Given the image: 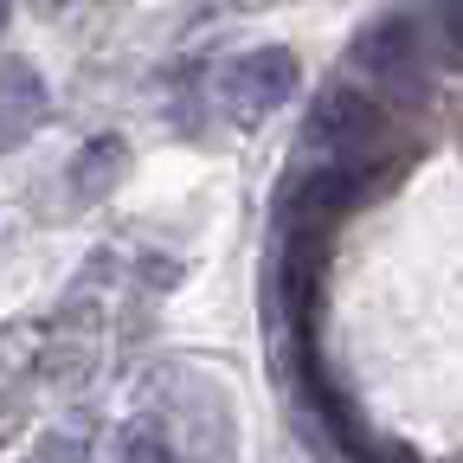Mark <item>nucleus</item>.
<instances>
[{"label":"nucleus","mask_w":463,"mask_h":463,"mask_svg":"<svg viewBox=\"0 0 463 463\" xmlns=\"http://www.w3.org/2000/svg\"><path fill=\"white\" fill-rule=\"evenodd\" d=\"M7 20H14V0H0V33H7Z\"/></svg>","instance_id":"nucleus-9"},{"label":"nucleus","mask_w":463,"mask_h":463,"mask_svg":"<svg viewBox=\"0 0 463 463\" xmlns=\"http://www.w3.org/2000/svg\"><path fill=\"white\" fill-rule=\"evenodd\" d=\"M116 450H123V463H174V431L161 419H129Z\"/></svg>","instance_id":"nucleus-6"},{"label":"nucleus","mask_w":463,"mask_h":463,"mask_svg":"<svg viewBox=\"0 0 463 463\" xmlns=\"http://www.w3.org/2000/svg\"><path fill=\"white\" fill-rule=\"evenodd\" d=\"M213 97H219V109L232 116V123H264L270 109H283L289 97H297V52H289V45L239 52V58L219 71Z\"/></svg>","instance_id":"nucleus-3"},{"label":"nucleus","mask_w":463,"mask_h":463,"mask_svg":"<svg viewBox=\"0 0 463 463\" xmlns=\"http://www.w3.org/2000/svg\"><path fill=\"white\" fill-rule=\"evenodd\" d=\"M123 167H129V148L116 142V136L84 142L78 161H71V194H78V200H103L116 181H123Z\"/></svg>","instance_id":"nucleus-5"},{"label":"nucleus","mask_w":463,"mask_h":463,"mask_svg":"<svg viewBox=\"0 0 463 463\" xmlns=\"http://www.w3.org/2000/svg\"><path fill=\"white\" fill-rule=\"evenodd\" d=\"M39 463H84V444L78 438H45L39 444Z\"/></svg>","instance_id":"nucleus-8"},{"label":"nucleus","mask_w":463,"mask_h":463,"mask_svg":"<svg viewBox=\"0 0 463 463\" xmlns=\"http://www.w3.org/2000/svg\"><path fill=\"white\" fill-rule=\"evenodd\" d=\"M438 52L463 71V0H438Z\"/></svg>","instance_id":"nucleus-7"},{"label":"nucleus","mask_w":463,"mask_h":463,"mask_svg":"<svg viewBox=\"0 0 463 463\" xmlns=\"http://www.w3.org/2000/svg\"><path fill=\"white\" fill-rule=\"evenodd\" d=\"M52 109V90L39 78V65L26 58H0V148H20Z\"/></svg>","instance_id":"nucleus-4"},{"label":"nucleus","mask_w":463,"mask_h":463,"mask_svg":"<svg viewBox=\"0 0 463 463\" xmlns=\"http://www.w3.org/2000/svg\"><path fill=\"white\" fill-rule=\"evenodd\" d=\"M373 142H380V103L367 90H347V84L322 90L316 116L303 123V161L309 167H367Z\"/></svg>","instance_id":"nucleus-1"},{"label":"nucleus","mask_w":463,"mask_h":463,"mask_svg":"<svg viewBox=\"0 0 463 463\" xmlns=\"http://www.w3.org/2000/svg\"><path fill=\"white\" fill-rule=\"evenodd\" d=\"M347 65H354L380 97H419L425 90V33L412 14H386L373 20L354 52H347Z\"/></svg>","instance_id":"nucleus-2"}]
</instances>
